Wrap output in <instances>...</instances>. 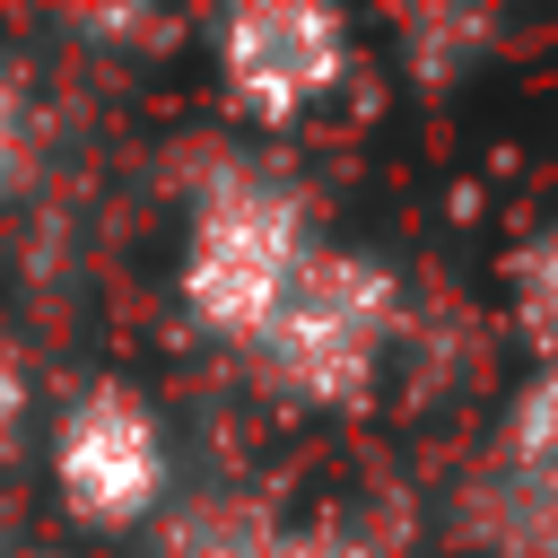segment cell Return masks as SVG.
Segmentation results:
<instances>
[{
  "mask_svg": "<svg viewBox=\"0 0 558 558\" xmlns=\"http://www.w3.org/2000/svg\"><path fill=\"white\" fill-rule=\"evenodd\" d=\"M44 471H52V506L113 541V532H140L174 506V436H166V410L122 384V375H96L78 384L61 410H52V436H44Z\"/></svg>",
  "mask_w": 558,
  "mask_h": 558,
  "instance_id": "3",
  "label": "cell"
},
{
  "mask_svg": "<svg viewBox=\"0 0 558 558\" xmlns=\"http://www.w3.org/2000/svg\"><path fill=\"white\" fill-rule=\"evenodd\" d=\"M392 349H401V270L366 244H314V262L296 270L279 314L244 349V366L270 401L349 418L375 401Z\"/></svg>",
  "mask_w": 558,
  "mask_h": 558,
  "instance_id": "2",
  "label": "cell"
},
{
  "mask_svg": "<svg viewBox=\"0 0 558 558\" xmlns=\"http://www.w3.org/2000/svg\"><path fill=\"white\" fill-rule=\"evenodd\" d=\"M488 44H497V17H480V9H418V17H401V61H410L418 87H462Z\"/></svg>",
  "mask_w": 558,
  "mask_h": 558,
  "instance_id": "7",
  "label": "cell"
},
{
  "mask_svg": "<svg viewBox=\"0 0 558 558\" xmlns=\"http://www.w3.org/2000/svg\"><path fill=\"white\" fill-rule=\"evenodd\" d=\"M9 558H70V549H9Z\"/></svg>",
  "mask_w": 558,
  "mask_h": 558,
  "instance_id": "13",
  "label": "cell"
},
{
  "mask_svg": "<svg viewBox=\"0 0 558 558\" xmlns=\"http://www.w3.org/2000/svg\"><path fill=\"white\" fill-rule=\"evenodd\" d=\"M26 436H35V366H26V349L0 331V471L26 453Z\"/></svg>",
  "mask_w": 558,
  "mask_h": 558,
  "instance_id": "11",
  "label": "cell"
},
{
  "mask_svg": "<svg viewBox=\"0 0 558 558\" xmlns=\"http://www.w3.org/2000/svg\"><path fill=\"white\" fill-rule=\"evenodd\" d=\"M157 558H375L357 523H279L270 506H183L157 532Z\"/></svg>",
  "mask_w": 558,
  "mask_h": 558,
  "instance_id": "6",
  "label": "cell"
},
{
  "mask_svg": "<svg viewBox=\"0 0 558 558\" xmlns=\"http://www.w3.org/2000/svg\"><path fill=\"white\" fill-rule=\"evenodd\" d=\"M506 314L532 357H558V218L506 253Z\"/></svg>",
  "mask_w": 558,
  "mask_h": 558,
  "instance_id": "8",
  "label": "cell"
},
{
  "mask_svg": "<svg viewBox=\"0 0 558 558\" xmlns=\"http://www.w3.org/2000/svg\"><path fill=\"white\" fill-rule=\"evenodd\" d=\"M488 453L497 462H558V357H532V375L506 392Z\"/></svg>",
  "mask_w": 558,
  "mask_h": 558,
  "instance_id": "9",
  "label": "cell"
},
{
  "mask_svg": "<svg viewBox=\"0 0 558 558\" xmlns=\"http://www.w3.org/2000/svg\"><path fill=\"white\" fill-rule=\"evenodd\" d=\"M323 227H314V192L279 166H218L192 209H183V253H174V305L201 340L218 349H253L262 323L279 314V296L296 288V270L314 262Z\"/></svg>",
  "mask_w": 558,
  "mask_h": 558,
  "instance_id": "1",
  "label": "cell"
},
{
  "mask_svg": "<svg viewBox=\"0 0 558 558\" xmlns=\"http://www.w3.org/2000/svg\"><path fill=\"white\" fill-rule=\"evenodd\" d=\"M26 174H35V87H26V70L0 52V201H9Z\"/></svg>",
  "mask_w": 558,
  "mask_h": 558,
  "instance_id": "10",
  "label": "cell"
},
{
  "mask_svg": "<svg viewBox=\"0 0 558 558\" xmlns=\"http://www.w3.org/2000/svg\"><path fill=\"white\" fill-rule=\"evenodd\" d=\"M453 532L480 558H558V462H497L480 453Z\"/></svg>",
  "mask_w": 558,
  "mask_h": 558,
  "instance_id": "5",
  "label": "cell"
},
{
  "mask_svg": "<svg viewBox=\"0 0 558 558\" xmlns=\"http://www.w3.org/2000/svg\"><path fill=\"white\" fill-rule=\"evenodd\" d=\"M209 78L227 122L296 131L357 78V26L331 0H244L209 26Z\"/></svg>",
  "mask_w": 558,
  "mask_h": 558,
  "instance_id": "4",
  "label": "cell"
},
{
  "mask_svg": "<svg viewBox=\"0 0 558 558\" xmlns=\"http://www.w3.org/2000/svg\"><path fill=\"white\" fill-rule=\"evenodd\" d=\"M61 26H70L78 44H105V52H113V44H174V35H183L174 17H140V9H105V17L87 9V17H61Z\"/></svg>",
  "mask_w": 558,
  "mask_h": 558,
  "instance_id": "12",
  "label": "cell"
}]
</instances>
